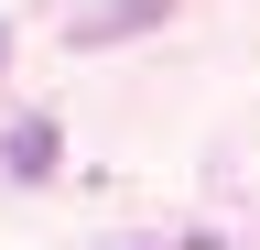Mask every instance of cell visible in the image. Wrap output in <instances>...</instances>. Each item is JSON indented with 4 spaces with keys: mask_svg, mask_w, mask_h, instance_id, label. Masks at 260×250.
<instances>
[{
    "mask_svg": "<svg viewBox=\"0 0 260 250\" xmlns=\"http://www.w3.org/2000/svg\"><path fill=\"white\" fill-rule=\"evenodd\" d=\"M152 22H174V0H87V22H65V44L98 54V44H141Z\"/></svg>",
    "mask_w": 260,
    "mask_h": 250,
    "instance_id": "obj_1",
    "label": "cell"
},
{
    "mask_svg": "<svg viewBox=\"0 0 260 250\" xmlns=\"http://www.w3.org/2000/svg\"><path fill=\"white\" fill-rule=\"evenodd\" d=\"M0 54H11V33H0Z\"/></svg>",
    "mask_w": 260,
    "mask_h": 250,
    "instance_id": "obj_3",
    "label": "cell"
},
{
    "mask_svg": "<svg viewBox=\"0 0 260 250\" xmlns=\"http://www.w3.org/2000/svg\"><path fill=\"white\" fill-rule=\"evenodd\" d=\"M54 152H65V131H54L44 109H22V120H11V142H0V174H11V185H44V174H54Z\"/></svg>",
    "mask_w": 260,
    "mask_h": 250,
    "instance_id": "obj_2",
    "label": "cell"
}]
</instances>
